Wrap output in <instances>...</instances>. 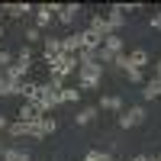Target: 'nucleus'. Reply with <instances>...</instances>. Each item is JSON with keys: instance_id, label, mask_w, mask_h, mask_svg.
Listing matches in <instances>:
<instances>
[{"instance_id": "obj_1", "label": "nucleus", "mask_w": 161, "mask_h": 161, "mask_svg": "<svg viewBox=\"0 0 161 161\" xmlns=\"http://www.w3.org/2000/svg\"><path fill=\"white\" fill-rule=\"evenodd\" d=\"M103 84V64L97 61H90V64H80L77 68V90L84 93V90H100Z\"/></svg>"}, {"instance_id": "obj_2", "label": "nucleus", "mask_w": 161, "mask_h": 161, "mask_svg": "<svg viewBox=\"0 0 161 161\" xmlns=\"http://www.w3.org/2000/svg\"><path fill=\"white\" fill-rule=\"evenodd\" d=\"M145 123V106H129V110L119 113V126L123 129H136Z\"/></svg>"}, {"instance_id": "obj_3", "label": "nucleus", "mask_w": 161, "mask_h": 161, "mask_svg": "<svg viewBox=\"0 0 161 161\" xmlns=\"http://www.w3.org/2000/svg\"><path fill=\"white\" fill-rule=\"evenodd\" d=\"M29 68H32V61H13L3 74H7V80H10V84L16 87L19 80H26V77H29Z\"/></svg>"}, {"instance_id": "obj_4", "label": "nucleus", "mask_w": 161, "mask_h": 161, "mask_svg": "<svg viewBox=\"0 0 161 161\" xmlns=\"http://www.w3.org/2000/svg\"><path fill=\"white\" fill-rule=\"evenodd\" d=\"M52 16H55V13H52V3H39V7H36V13H32V26L42 32L45 26L52 23Z\"/></svg>"}, {"instance_id": "obj_5", "label": "nucleus", "mask_w": 161, "mask_h": 161, "mask_svg": "<svg viewBox=\"0 0 161 161\" xmlns=\"http://www.w3.org/2000/svg\"><path fill=\"white\" fill-rule=\"evenodd\" d=\"M80 42H84V52H93V55L103 48V39L97 32H90V29H80Z\"/></svg>"}, {"instance_id": "obj_6", "label": "nucleus", "mask_w": 161, "mask_h": 161, "mask_svg": "<svg viewBox=\"0 0 161 161\" xmlns=\"http://www.w3.org/2000/svg\"><path fill=\"white\" fill-rule=\"evenodd\" d=\"M84 48V42H80V29L77 32H71V36H64L61 39V52L64 55H77V52Z\"/></svg>"}, {"instance_id": "obj_7", "label": "nucleus", "mask_w": 161, "mask_h": 161, "mask_svg": "<svg viewBox=\"0 0 161 161\" xmlns=\"http://www.w3.org/2000/svg\"><path fill=\"white\" fill-rule=\"evenodd\" d=\"M106 23L113 26V32H119V29H123V23H126V13H123V3H113V7H110V13H106Z\"/></svg>"}, {"instance_id": "obj_8", "label": "nucleus", "mask_w": 161, "mask_h": 161, "mask_svg": "<svg viewBox=\"0 0 161 161\" xmlns=\"http://www.w3.org/2000/svg\"><path fill=\"white\" fill-rule=\"evenodd\" d=\"M87 29H90V32H97L100 39H106V36H113V26L106 23V16H100V13H97V16H93V19H90V26H87Z\"/></svg>"}, {"instance_id": "obj_9", "label": "nucleus", "mask_w": 161, "mask_h": 161, "mask_svg": "<svg viewBox=\"0 0 161 161\" xmlns=\"http://www.w3.org/2000/svg\"><path fill=\"white\" fill-rule=\"evenodd\" d=\"M103 48L113 52V55H126V42H123V36H119V32L106 36V39H103Z\"/></svg>"}, {"instance_id": "obj_10", "label": "nucleus", "mask_w": 161, "mask_h": 161, "mask_svg": "<svg viewBox=\"0 0 161 161\" xmlns=\"http://www.w3.org/2000/svg\"><path fill=\"white\" fill-rule=\"evenodd\" d=\"M13 93H19L23 100H32L36 93H39V84H36V80H29V77H26V80H19V84L13 87Z\"/></svg>"}, {"instance_id": "obj_11", "label": "nucleus", "mask_w": 161, "mask_h": 161, "mask_svg": "<svg viewBox=\"0 0 161 161\" xmlns=\"http://www.w3.org/2000/svg\"><path fill=\"white\" fill-rule=\"evenodd\" d=\"M0 10L10 13V16H32V13H36V7H32V3H3Z\"/></svg>"}, {"instance_id": "obj_12", "label": "nucleus", "mask_w": 161, "mask_h": 161, "mask_svg": "<svg viewBox=\"0 0 161 161\" xmlns=\"http://www.w3.org/2000/svg\"><path fill=\"white\" fill-rule=\"evenodd\" d=\"M0 161H29V152L19 148V145H7L3 155H0Z\"/></svg>"}, {"instance_id": "obj_13", "label": "nucleus", "mask_w": 161, "mask_h": 161, "mask_svg": "<svg viewBox=\"0 0 161 161\" xmlns=\"http://www.w3.org/2000/svg\"><path fill=\"white\" fill-rule=\"evenodd\" d=\"M148 61H152V55H148L145 48H132V52H129V68H139V71H142Z\"/></svg>"}, {"instance_id": "obj_14", "label": "nucleus", "mask_w": 161, "mask_h": 161, "mask_svg": "<svg viewBox=\"0 0 161 161\" xmlns=\"http://www.w3.org/2000/svg\"><path fill=\"white\" fill-rule=\"evenodd\" d=\"M97 110H110V113H123V100L116 97V93H106V97H100Z\"/></svg>"}, {"instance_id": "obj_15", "label": "nucleus", "mask_w": 161, "mask_h": 161, "mask_svg": "<svg viewBox=\"0 0 161 161\" xmlns=\"http://www.w3.org/2000/svg\"><path fill=\"white\" fill-rule=\"evenodd\" d=\"M42 42H45V52H42V58H45V61L61 55V39H55V36H45Z\"/></svg>"}, {"instance_id": "obj_16", "label": "nucleus", "mask_w": 161, "mask_h": 161, "mask_svg": "<svg viewBox=\"0 0 161 161\" xmlns=\"http://www.w3.org/2000/svg\"><path fill=\"white\" fill-rule=\"evenodd\" d=\"M16 119H19V123H26V126H32V123H39L42 116L36 113V106H32V103H23V106H19V113H16Z\"/></svg>"}, {"instance_id": "obj_17", "label": "nucleus", "mask_w": 161, "mask_h": 161, "mask_svg": "<svg viewBox=\"0 0 161 161\" xmlns=\"http://www.w3.org/2000/svg\"><path fill=\"white\" fill-rule=\"evenodd\" d=\"M77 13H80V7H77V3H64V7L58 10V23H64V26H71V23L77 19Z\"/></svg>"}, {"instance_id": "obj_18", "label": "nucleus", "mask_w": 161, "mask_h": 161, "mask_svg": "<svg viewBox=\"0 0 161 161\" xmlns=\"http://www.w3.org/2000/svg\"><path fill=\"white\" fill-rule=\"evenodd\" d=\"M155 97H161V80L158 77H152V80L142 84V100H155Z\"/></svg>"}, {"instance_id": "obj_19", "label": "nucleus", "mask_w": 161, "mask_h": 161, "mask_svg": "<svg viewBox=\"0 0 161 161\" xmlns=\"http://www.w3.org/2000/svg\"><path fill=\"white\" fill-rule=\"evenodd\" d=\"M97 113H100L97 106H84V110H80V113L74 116V123H77V126H90L93 119H97Z\"/></svg>"}, {"instance_id": "obj_20", "label": "nucleus", "mask_w": 161, "mask_h": 161, "mask_svg": "<svg viewBox=\"0 0 161 161\" xmlns=\"http://www.w3.org/2000/svg\"><path fill=\"white\" fill-rule=\"evenodd\" d=\"M39 126H42L45 139H48V136H55V132H58V119H55V116H42V123H39Z\"/></svg>"}, {"instance_id": "obj_21", "label": "nucleus", "mask_w": 161, "mask_h": 161, "mask_svg": "<svg viewBox=\"0 0 161 161\" xmlns=\"http://www.w3.org/2000/svg\"><path fill=\"white\" fill-rule=\"evenodd\" d=\"M26 129H29L26 123H19V119H13V123H10V129H7V136H10V139H23V136H26Z\"/></svg>"}, {"instance_id": "obj_22", "label": "nucleus", "mask_w": 161, "mask_h": 161, "mask_svg": "<svg viewBox=\"0 0 161 161\" xmlns=\"http://www.w3.org/2000/svg\"><path fill=\"white\" fill-rule=\"evenodd\" d=\"M58 97H61V103H77L80 90H77V87H61V90H58Z\"/></svg>"}, {"instance_id": "obj_23", "label": "nucleus", "mask_w": 161, "mask_h": 161, "mask_svg": "<svg viewBox=\"0 0 161 161\" xmlns=\"http://www.w3.org/2000/svg\"><path fill=\"white\" fill-rule=\"evenodd\" d=\"M126 77H129V84H145V74H142L139 68H129V71H126Z\"/></svg>"}, {"instance_id": "obj_24", "label": "nucleus", "mask_w": 161, "mask_h": 161, "mask_svg": "<svg viewBox=\"0 0 161 161\" xmlns=\"http://www.w3.org/2000/svg\"><path fill=\"white\" fill-rule=\"evenodd\" d=\"M42 39V32L36 29V26H26V45H32V42H39Z\"/></svg>"}, {"instance_id": "obj_25", "label": "nucleus", "mask_w": 161, "mask_h": 161, "mask_svg": "<svg viewBox=\"0 0 161 161\" xmlns=\"http://www.w3.org/2000/svg\"><path fill=\"white\" fill-rule=\"evenodd\" d=\"M13 61H16V58H13L10 52H7V48H0V71H7V68H10Z\"/></svg>"}, {"instance_id": "obj_26", "label": "nucleus", "mask_w": 161, "mask_h": 161, "mask_svg": "<svg viewBox=\"0 0 161 161\" xmlns=\"http://www.w3.org/2000/svg\"><path fill=\"white\" fill-rule=\"evenodd\" d=\"M10 93H13V84L7 80V74L0 71V97H10Z\"/></svg>"}, {"instance_id": "obj_27", "label": "nucleus", "mask_w": 161, "mask_h": 161, "mask_svg": "<svg viewBox=\"0 0 161 161\" xmlns=\"http://www.w3.org/2000/svg\"><path fill=\"white\" fill-rule=\"evenodd\" d=\"M16 61H32V48H29V45H23V48L16 52Z\"/></svg>"}, {"instance_id": "obj_28", "label": "nucleus", "mask_w": 161, "mask_h": 161, "mask_svg": "<svg viewBox=\"0 0 161 161\" xmlns=\"http://www.w3.org/2000/svg\"><path fill=\"white\" fill-rule=\"evenodd\" d=\"M113 64H116V68H123V71H129V55H116Z\"/></svg>"}, {"instance_id": "obj_29", "label": "nucleus", "mask_w": 161, "mask_h": 161, "mask_svg": "<svg viewBox=\"0 0 161 161\" xmlns=\"http://www.w3.org/2000/svg\"><path fill=\"white\" fill-rule=\"evenodd\" d=\"M84 161H100V152H97V148H90V152L84 155Z\"/></svg>"}, {"instance_id": "obj_30", "label": "nucleus", "mask_w": 161, "mask_h": 161, "mask_svg": "<svg viewBox=\"0 0 161 161\" xmlns=\"http://www.w3.org/2000/svg\"><path fill=\"white\" fill-rule=\"evenodd\" d=\"M152 29H161V13H155V16H152Z\"/></svg>"}, {"instance_id": "obj_31", "label": "nucleus", "mask_w": 161, "mask_h": 161, "mask_svg": "<svg viewBox=\"0 0 161 161\" xmlns=\"http://www.w3.org/2000/svg\"><path fill=\"white\" fill-rule=\"evenodd\" d=\"M100 161H116V158H113V152H100Z\"/></svg>"}, {"instance_id": "obj_32", "label": "nucleus", "mask_w": 161, "mask_h": 161, "mask_svg": "<svg viewBox=\"0 0 161 161\" xmlns=\"http://www.w3.org/2000/svg\"><path fill=\"white\" fill-rule=\"evenodd\" d=\"M0 129H10V119L7 116H0Z\"/></svg>"}, {"instance_id": "obj_33", "label": "nucleus", "mask_w": 161, "mask_h": 161, "mask_svg": "<svg viewBox=\"0 0 161 161\" xmlns=\"http://www.w3.org/2000/svg\"><path fill=\"white\" fill-rule=\"evenodd\" d=\"M132 161H148V155H136V158H132Z\"/></svg>"}, {"instance_id": "obj_34", "label": "nucleus", "mask_w": 161, "mask_h": 161, "mask_svg": "<svg viewBox=\"0 0 161 161\" xmlns=\"http://www.w3.org/2000/svg\"><path fill=\"white\" fill-rule=\"evenodd\" d=\"M148 161H161V158H155V155H148Z\"/></svg>"}, {"instance_id": "obj_35", "label": "nucleus", "mask_w": 161, "mask_h": 161, "mask_svg": "<svg viewBox=\"0 0 161 161\" xmlns=\"http://www.w3.org/2000/svg\"><path fill=\"white\" fill-rule=\"evenodd\" d=\"M3 148H7V145H3V142H0V155H3Z\"/></svg>"}, {"instance_id": "obj_36", "label": "nucleus", "mask_w": 161, "mask_h": 161, "mask_svg": "<svg viewBox=\"0 0 161 161\" xmlns=\"http://www.w3.org/2000/svg\"><path fill=\"white\" fill-rule=\"evenodd\" d=\"M0 39H3V26H0Z\"/></svg>"}, {"instance_id": "obj_37", "label": "nucleus", "mask_w": 161, "mask_h": 161, "mask_svg": "<svg viewBox=\"0 0 161 161\" xmlns=\"http://www.w3.org/2000/svg\"><path fill=\"white\" fill-rule=\"evenodd\" d=\"M0 16H3V10H0Z\"/></svg>"}, {"instance_id": "obj_38", "label": "nucleus", "mask_w": 161, "mask_h": 161, "mask_svg": "<svg viewBox=\"0 0 161 161\" xmlns=\"http://www.w3.org/2000/svg\"><path fill=\"white\" fill-rule=\"evenodd\" d=\"M158 158H161V155H158Z\"/></svg>"}]
</instances>
